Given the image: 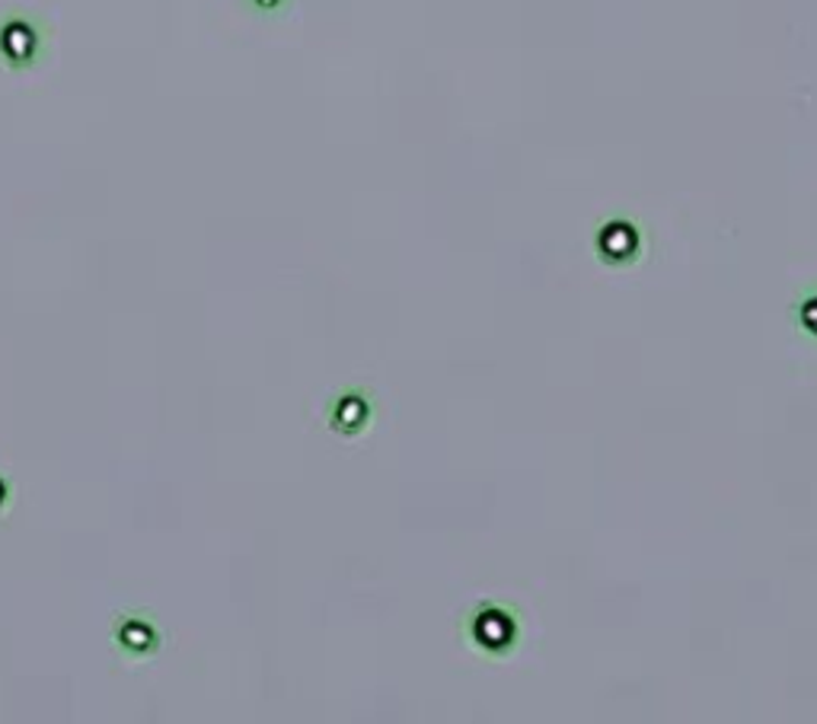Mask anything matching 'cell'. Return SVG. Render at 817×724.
<instances>
[{
	"label": "cell",
	"mask_w": 817,
	"mask_h": 724,
	"mask_svg": "<svg viewBox=\"0 0 817 724\" xmlns=\"http://www.w3.org/2000/svg\"><path fill=\"white\" fill-rule=\"evenodd\" d=\"M49 42V27L35 13H10L0 23V61L7 67H32Z\"/></svg>",
	"instance_id": "cell-1"
},
{
	"label": "cell",
	"mask_w": 817,
	"mask_h": 724,
	"mask_svg": "<svg viewBox=\"0 0 817 724\" xmlns=\"http://www.w3.org/2000/svg\"><path fill=\"white\" fill-rule=\"evenodd\" d=\"M597 250L607 262H626L639 250V230L629 221L607 223L597 237Z\"/></svg>",
	"instance_id": "cell-2"
},
{
	"label": "cell",
	"mask_w": 817,
	"mask_h": 724,
	"mask_svg": "<svg viewBox=\"0 0 817 724\" xmlns=\"http://www.w3.org/2000/svg\"><path fill=\"white\" fill-rule=\"evenodd\" d=\"M476 629H480V639H492L499 648H502V644L514 636V622L505 619L499 610H492V613L482 616L480 622H476Z\"/></svg>",
	"instance_id": "cell-3"
},
{
	"label": "cell",
	"mask_w": 817,
	"mask_h": 724,
	"mask_svg": "<svg viewBox=\"0 0 817 724\" xmlns=\"http://www.w3.org/2000/svg\"><path fill=\"white\" fill-rule=\"evenodd\" d=\"M798 323H802L805 333L817 335V294H811L808 301H802V307H798Z\"/></svg>",
	"instance_id": "cell-4"
},
{
	"label": "cell",
	"mask_w": 817,
	"mask_h": 724,
	"mask_svg": "<svg viewBox=\"0 0 817 724\" xmlns=\"http://www.w3.org/2000/svg\"><path fill=\"white\" fill-rule=\"evenodd\" d=\"M255 3H259V7H275L279 0H255Z\"/></svg>",
	"instance_id": "cell-5"
}]
</instances>
